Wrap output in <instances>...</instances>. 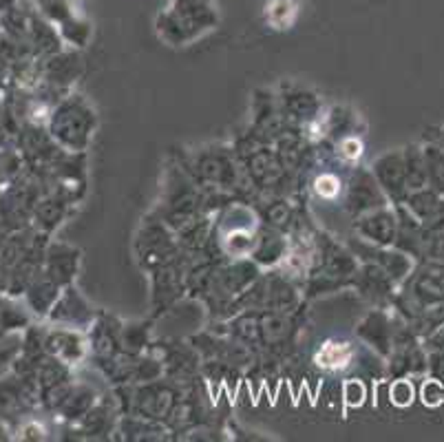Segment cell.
I'll return each instance as SVG.
<instances>
[{
  "mask_svg": "<svg viewBox=\"0 0 444 442\" xmlns=\"http://www.w3.org/2000/svg\"><path fill=\"white\" fill-rule=\"evenodd\" d=\"M336 191H338V183H336L334 177H321V179H319V193H321V195L331 197Z\"/></svg>",
  "mask_w": 444,
  "mask_h": 442,
  "instance_id": "3957f363",
  "label": "cell"
},
{
  "mask_svg": "<svg viewBox=\"0 0 444 442\" xmlns=\"http://www.w3.org/2000/svg\"><path fill=\"white\" fill-rule=\"evenodd\" d=\"M319 365L323 367H343L347 361H349V347L345 345H336V343H329L325 345L319 356H317Z\"/></svg>",
  "mask_w": 444,
  "mask_h": 442,
  "instance_id": "6da1fadb",
  "label": "cell"
},
{
  "mask_svg": "<svg viewBox=\"0 0 444 442\" xmlns=\"http://www.w3.org/2000/svg\"><path fill=\"white\" fill-rule=\"evenodd\" d=\"M294 13V5L290 3V0H272V5L268 9V16H270V21L274 25H285L288 23V18Z\"/></svg>",
  "mask_w": 444,
  "mask_h": 442,
  "instance_id": "7a4b0ae2",
  "label": "cell"
},
{
  "mask_svg": "<svg viewBox=\"0 0 444 442\" xmlns=\"http://www.w3.org/2000/svg\"><path fill=\"white\" fill-rule=\"evenodd\" d=\"M358 149H360V146H358L356 142H347V144H345V153H347L349 157H356V155L360 153Z\"/></svg>",
  "mask_w": 444,
  "mask_h": 442,
  "instance_id": "5b68a950",
  "label": "cell"
},
{
  "mask_svg": "<svg viewBox=\"0 0 444 442\" xmlns=\"http://www.w3.org/2000/svg\"><path fill=\"white\" fill-rule=\"evenodd\" d=\"M396 400H398L400 404H404L406 400H411V387H409V385H404V382H400V385L396 387Z\"/></svg>",
  "mask_w": 444,
  "mask_h": 442,
  "instance_id": "277c9868",
  "label": "cell"
}]
</instances>
